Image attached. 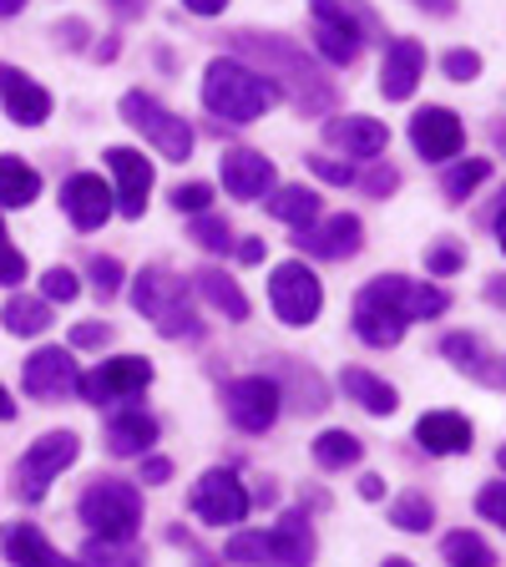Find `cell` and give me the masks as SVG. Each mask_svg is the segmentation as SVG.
<instances>
[{
    "instance_id": "cell-1",
    "label": "cell",
    "mask_w": 506,
    "mask_h": 567,
    "mask_svg": "<svg viewBox=\"0 0 506 567\" xmlns=\"http://www.w3.org/2000/svg\"><path fill=\"white\" fill-rule=\"evenodd\" d=\"M234 51L248 61H259V71L279 86V96L304 112V117H319L334 106V86L330 76L304 56V47H295L289 35H273V31H238L234 35Z\"/></svg>"
},
{
    "instance_id": "cell-2",
    "label": "cell",
    "mask_w": 506,
    "mask_h": 567,
    "mask_svg": "<svg viewBox=\"0 0 506 567\" xmlns=\"http://www.w3.org/2000/svg\"><path fill=\"white\" fill-rule=\"evenodd\" d=\"M273 102H279V86H273L259 66H248V61L218 56L203 71V106H208L213 117L248 127V122H259Z\"/></svg>"
},
{
    "instance_id": "cell-3",
    "label": "cell",
    "mask_w": 506,
    "mask_h": 567,
    "mask_svg": "<svg viewBox=\"0 0 506 567\" xmlns=\"http://www.w3.org/2000/svg\"><path fill=\"white\" fill-rule=\"evenodd\" d=\"M132 309H137L142 319H153V330L163 334V340H198L203 334V319H198V309H193L188 284L177 279L173 269H163V264H147V269L132 279Z\"/></svg>"
},
{
    "instance_id": "cell-4",
    "label": "cell",
    "mask_w": 506,
    "mask_h": 567,
    "mask_svg": "<svg viewBox=\"0 0 506 567\" xmlns=\"http://www.w3.org/2000/svg\"><path fill=\"white\" fill-rule=\"evenodd\" d=\"M76 517L96 532V537H137L142 532V492L122 476H96L76 502Z\"/></svg>"
},
{
    "instance_id": "cell-5",
    "label": "cell",
    "mask_w": 506,
    "mask_h": 567,
    "mask_svg": "<svg viewBox=\"0 0 506 567\" xmlns=\"http://www.w3.org/2000/svg\"><path fill=\"white\" fill-rule=\"evenodd\" d=\"M122 122H127V127H137L142 137H147L157 153L167 157V163H188V157H193V127H188V117H177L173 106H163L157 96L127 92V96H122Z\"/></svg>"
},
{
    "instance_id": "cell-6",
    "label": "cell",
    "mask_w": 506,
    "mask_h": 567,
    "mask_svg": "<svg viewBox=\"0 0 506 567\" xmlns=\"http://www.w3.org/2000/svg\"><path fill=\"white\" fill-rule=\"evenodd\" d=\"M76 456H82V441H76V431H47V436L31 441V446H25V456L16 461L11 492L21 496V502H41V496L51 492V482H56V476L66 472Z\"/></svg>"
},
{
    "instance_id": "cell-7",
    "label": "cell",
    "mask_w": 506,
    "mask_h": 567,
    "mask_svg": "<svg viewBox=\"0 0 506 567\" xmlns=\"http://www.w3.org/2000/svg\"><path fill=\"white\" fill-rule=\"evenodd\" d=\"M269 305H273V315H279L289 330L314 324L319 309H324V289H319L314 269H309V264H299V259L279 264V269H273V279H269Z\"/></svg>"
},
{
    "instance_id": "cell-8",
    "label": "cell",
    "mask_w": 506,
    "mask_h": 567,
    "mask_svg": "<svg viewBox=\"0 0 506 567\" xmlns=\"http://www.w3.org/2000/svg\"><path fill=\"white\" fill-rule=\"evenodd\" d=\"M279 405H283V390H279V380H269V375H238V380H228V390H224V411L244 436H264V431L279 421Z\"/></svg>"
},
{
    "instance_id": "cell-9",
    "label": "cell",
    "mask_w": 506,
    "mask_h": 567,
    "mask_svg": "<svg viewBox=\"0 0 506 567\" xmlns=\"http://www.w3.org/2000/svg\"><path fill=\"white\" fill-rule=\"evenodd\" d=\"M309 11H314V47H319V56L330 61V66H350V61L360 56V47L370 41L365 25H360V16H354V6H350V0H314Z\"/></svg>"
},
{
    "instance_id": "cell-10",
    "label": "cell",
    "mask_w": 506,
    "mask_h": 567,
    "mask_svg": "<svg viewBox=\"0 0 506 567\" xmlns=\"http://www.w3.org/2000/svg\"><path fill=\"white\" fill-rule=\"evenodd\" d=\"M147 385H153V360L117 354V360H102L92 375L76 380V395L92 405H112V401H137Z\"/></svg>"
},
{
    "instance_id": "cell-11",
    "label": "cell",
    "mask_w": 506,
    "mask_h": 567,
    "mask_svg": "<svg viewBox=\"0 0 506 567\" xmlns=\"http://www.w3.org/2000/svg\"><path fill=\"white\" fill-rule=\"evenodd\" d=\"M360 295L385 305V309H395L405 324H411V319H436L451 309L446 289H436V284H425V279H405V274H380V279H370Z\"/></svg>"
},
{
    "instance_id": "cell-12",
    "label": "cell",
    "mask_w": 506,
    "mask_h": 567,
    "mask_svg": "<svg viewBox=\"0 0 506 567\" xmlns=\"http://www.w3.org/2000/svg\"><path fill=\"white\" fill-rule=\"evenodd\" d=\"M248 507H254L248 486L234 472H224V466L203 472L198 486H193V517L208 522V527H238L248 517Z\"/></svg>"
},
{
    "instance_id": "cell-13",
    "label": "cell",
    "mask_w": 506,
    "mask_h": 567,
    "mask_svg": "<svg viewBox=\"0 0 506 567\" xmlns=\"http://www.w3.org/2000/svg\"><path fill=\"white\" fill-rule=\"evenodd\" d=\"M76 380H82V370H76L71 350H61V344L35 350L31 360H25V370H21V385H25L31 401H61V395L76 390Z\"/></svg>"
},
{
    "instance_id": "cell-14",
    "label": "cell",
    "mask_w": 506,
    "mask_h": 567,
    "mask_svg": "<svg viewBox=\"0 0 506 567\" xmlns=\"http://www.w3.org/2000/svg\"><path fill=\"white\" fill-rule=\"evenodd\" d=\"M411 147L425 157V163H446L466 147V127L451 106H421L411 117Z\"/></svg>"
},
{
    "instance_id": "cell-15",
    "label": "cell",
    "mask_w": 506,
    "mask_h": 567,
    "mask_svg": "<svg viewBox=\"0 0 506 567\" xmlns=\"http://www.w3.org/2000/svg\"><path fill=\"white\" fill-rule=\"evenodd\" d=\"M304 254H314V259H330V264H340V259H354L360 248H365V224L354 218V213H334V218H324V224H309V228H299V238H295Z\"/></svg>"
},
{
    "instance_id": "cell-16",
    "label": "cell",
    "mask_w": 506,
    "mask_h": 567,
    "mask_svg": "<svg viewBox=\"0 0 506 567\" xmlns=\"http://www.w3.org/2000/svg\"><path fill=\"white\" fill-rule=\"evenodd\" d=\"M61 208H66L71 228H82V234H96V228L112 218L117 198H112V188H106L96 173H71L66 183H61Z\"/></svg>"
},
{
    "instance_id": "cell-17",
    "label": "cell",
    "mask_w": 506,
    "mask_h": 567,
    "mask_svg": "<svg viewBox=\"0 0 506 567\" xmlns=\"http://www.w3.org/2000/svg\"><path fill=\"white\" fill-rule=\"evenodd\" d=\"M106 167L117 177V213L122 218H142L147 213V193H153V163L137 147H106Z\"/></svg>"
},
{
    "instance_id": "cell-18",
    "label": "cell",
    "mask_w": 506,
    "mask_h": 567,
    "mask_svg": "<svg viewBox=\"0 0 506 567\" xmlns=\"http://www.w3.org/2000/svg\"><path fill=\"white\" fill-rule=\"evenodd\" d=\"M218 167H224V188L228 198L238 203H259L273 193V183H279V173H273V163L264 153H254V147H234V153L218 157Z\"/></svg>"
},
{
    "instance_id": "cell-19",
    "label": "cell",
    "mask_w": 506,
    "mask_h": 567,
    "mask_svg": "<svg viewBox=\"0 0 506 567\" xmlns=\"http://www.w3.org/2000/svg\"><path fill=\"white\" fill-rule=\"evenodd\" d=\"M421 76H425V47L411 41V35H395L385 47V61H380V92H385V102H411Z\"/></svg>"
},
{
    "instance_id": "cell-20",
    "label": "cell",
    "mask_w": 506,
    "mask_h": 567,
    "mask_svg": "<svg viewBox=\"0 0 506 567\" xmlns=\"http://www.w3.org/2000/svg\"><path fill=\"white\" fill-rule=\"evenodd\" d=\"M0 106L16 127H41L51 117V92L41 82H31L25 71L0 66Z\"/></svg>"
},
{
    "instance_id": "cell-21",
    "label": "cell",
    "mask_w": 506,
    "mask_h": 567,
    "mask_svg": "<svg viewBox=\"0 0 506 567\" xmlns=\"http://www.w3.org/2000/svg\"><path fill=\"white\" fill-rule=\"evenodd\" d=\"M324 142L340 147L344 157H380L390 147V127L380 117H330L324 122Z\"/></svg>"
},
{
    "instance_id": "cell-22",
    "label": "cell",
    "mask_w": 506,
    "mask_h": 567,
    "mask_svg": "<svg viewBox=\"0 0 506 567\" xmlns=\"http://www.w3.org/2000/svg\"><path fill=\"white\" fill-rule=\"evenodd\" d=\"M415 441L431 456H466L472 451V421L456 411H425L415 421Z\"/></svg>"
},
{
    "instance_id": "cell-23",
    "label": "cell",
    "mask_w": 506,
    "mask_h": 567,
    "mask_svg": "<svg viewBox=\"0 0 506 567\" xmlns=\"http://www.w3.org/2000/svg\"><path fill=\"white\" fill-rule=\"evenodd\" d=\"M264 537H269V563L273 567H304L309 557H314V527H309L304 512L279 517Z\"/></svg>"
},
{
    "instance_id": "cell-24",
    "label": "cell",
    "mask_w": 506,
    "mask_h": 567,
    "mask_svg": "<svg viewBox=\"0 0 506 567\" xmlns=\"http://www.w3.org/2000/svg\"><path fill=\"white\" fill-rule=\"evenodd\" d=\"M354 334L370 344V350H395L405 340V319L395 309L375 305V299L354 295Z\"/></svg>"
},
{
    "instance_id": "cell-25",
    "label": "cell",
    "mask_w": 506,
    "mask_h": 567,
    "mask_svg": "<svg viewBox=\"0 0 506 567\" xmlns=\"http://www.w3.org/2000/svg\"><path fill=\"white\" fill-rule=\"evenodd\" d=\"M157 441V421L147 411H117L112 421H106V451L112 456H142V451H153Z\"/></svg>"
},
{
    "instance_id": "cell-26",
    "label": "cell",
    "mask_w": 506,
    "mask_h": 567,
    "mask_svg": "<svg viewBox=\"0 0 506 567\" xmlns=\"http://www.w3.org/2000/svg\"><path fill=\"white\" fill-rule=\"evenodd\" d=\"M340 390L350 395L354 405H360V411H370V415H395V411H401V395H395V385H385V380L370 375V370H344Z\"/></svg>"
},
{
    "instance_id": "cell-27",
    "label": "cell",
    "mask_w": 506,
    "mask_h": 567,
    "mask_svg": "<svg viewBox=\"0 0 506 567\" xmlns=\"http://www.w3.org/2000/svg\"><path fill=\"white\" fill-rule=\"evenodd\" d=\"M0 553L11 557V563H25V567H61V553L47 543V532L31 527V522L6 532V537H0Z\"/></svg>"
},
{
    "instance_id": "cell-28",
    "label": "cell",
    "mask_w": 506,
    "mask_h": 567,
    "mask_svg": "<svg viewBox=\"0 0 506 567\" xmlns=\"http://www.w3.org/2000/svg\"><path fill=\"white\" fill-rule=\"evenodd\" d=\"M269 213L273 218H279V224H289L299 234V228H309L319 218V193L314 188H304V183H289V188H279V183H273V193L269 198Z\"/></svg>"
},
{
    "instance_id": "cell-29",
    "label": "cell",
    "mask_w": 506,
    "mask_h": 567,
    "mask_svg": "<svg viewBox=\"0 0 506 567\" xmlns=\"http://www.w3.org/2000/svg\"><path fill=\"white\" fill-rule=\"evenodd\" d=\"M41 198V173L21 157L0 153V208H31Z\"/></svg>"
},
{
    "instance_id": "cell-30",
    "label": "cell",
    "mask_w": 506,
    "mask_h": 567,
    "mask_svg": "<svg viewBox=\"0 0 506 567\" xmlns=\"http://www.w3.org/2000/svg\"><path fill=\"white\" fill-rule=\"evenodd\" d=\"M193 284H198V295L208 299V305L218 309L224 319H234V324H244V319H248V299H244V289H238V284L228 279L224 269H198V274H193Z\"/></svg>"
},
{
    "instance_id": "cell-31",
    "label": "cell",
    "mask_w": 506,
    "mask_h": 567,
    "mask_svg": "<svg viewBox=\"0 0 506 567\" xmlns=\"http://www.w3.org/2000/svg\"><path fill=\"white\" fill-rule=\"evenodd\" d=\"M441 354H446L451 365L461 370V375H472V380H496V354L482 344V334H446L441 340Z\"/></svg>"
},
{
    "instance_id": "cell-32",
    "label": "cell",
    "mask_w": 506,
    "mask_h": 567,
    "mask_svg": "<svg viewBox=\"0 0 506 567\" xmlns=\"http://www.w3.org/2000/svg\"><path fill=\"white\" fill-rule=\"evenodd\" d=\"M0 324H6V334H21V340H31V334H47L51 330V299H11V305L0 309Z\"/></svg>"
},
{
    "instance_id": "cell-33",
    "label": "cell",
    "mask_w": 506,
    "mask_h": 567,
    "mask_svg": "<svg viewBox=\"0 0 506 567\" xmlns=\"http://www.w3.org/2000/svg\"><path fill=\"white\" fill-rule=\"evenodd\" d=\"M360 456H365V441L354 436V431H324V436H314V461L324 472L360 466Z\"/></svg>"
},
{
    "instance_id": "cell-34",
    "label": "cell",
    "mask_w": 506,
    "mask_h": 567,
    "mask_svg": "<svg viewBox=\"0 0 506 567\" xmlns=\"http://www.w3.org/2000/svg\"><path fill=\"white\" fill-rule=\"evenodd\" d=\"M441 557L461 567H496V553L482 532H451V537H441Z\"/></svg>"
},
{
    "instance_id": "cell-35",
    "label": "cell",
    "mask_w": 506,
    "mask_h": 567,
    "mask_svg": "<svg viewBox=\"0 0 506 567\" xmlns=\"http://www.w3.org/2000/svg\"><path fill=\"white\" fill-rule=\"evenodd\" d=\"M486 177H492V163H486V157H466V163L446 167V177H441V193H446V203H466L486 183Z\"/></svg>"
},
{
    "instance_id": "cell-36",
    "label": "cell",
    "mask_w": 506,
    "mask_h": 567,
    "mask_svg": "<svg viewBox=\"0 0 506 567\" xmlns=\"http://www.w3.org/2000/svg\"><path fill=\"white\" fill-rule=\"evenodd\" d=\"M431 522H436V507H431V496L425 492H405L390 502V527L401 532H431Z\"/></svg>"
},
{
    "instance_id": "cell-37",
    "label": "cell",
    "mask_w": 506,
    "mask_h": 567,
    "mask_svg": "<svg viewBox=\"0 0 506 567\" xmlns=\"http://www.w3.org/2000/svg\"><path fill=\"white\" fill-rule=\"evenodd\" d=\"M188 238L198 248H208V254H228V248H234V228L224 224V218H218V213H193V228H188Z\"/></svg>"
},
{
    "instance_id": "cell-38",
    "label": "cell",
    "mask_w": 506,
    "mask_h": 567,
    "mask_svg": "<svg viewBox=\"0 0 506 567\" xmlns=\"http://www.w3.org/2000/svg\"><path fill=\"white\" fill-rule=\"evenodd\" d=\"M82 563H137V537H92L82 547Z\"/></svg>"
},
{
    "instance_id": "cell-39",
    "label": "cell",
    "mask_w": 506,
    "mask_h": 567,
    "mask_svg": "<svg viewBox=\"0 0 506 567\" xmlns=\"http://www.w3.org/2000/svg\"><path fill=\"white\" fill-rule=\"evenodd\" d=\"M461 264H466V248H461L456 238H436V244L425 248V269L436 274V279H446V274H456Z\"/></svg>"
},
{
    "instance_id": "cell-40",
    "label": "cell",
    "mask_w": 506,
    "mask_h": 567,
    "mask_svg": "<svg viewBox=\"0 0 506 567\" xmlns=\"http://www.w3.org/2000/svg\"><path fill=\"white\" fill-rule=\"evenodd\" d=\"M41 295H47L51 305H71V299L82 295V284H76V274H71V269H61V264H56V269L41 274Z\"/></svg>"
},
{
    "instance_id": "cell-41",
    "label": "cell",
    "mask_w": 506,
    "mask_h": 567,
    "mask_svg": "<svg viewBox=\"0 0 506 567\" xmlns=\"http://www.w3.org/2000/svg\"><path fill=\"white\" fill-rule=\"evenodd\" d=\"M21 279H25V254L11 244V234H6V218H0V284H6V289H16Z\"/></svg>"
},
{
    "instance_id": "cell-42",
    "label": "cell",
    "mask_w": 506,
    "mask_h": 567,
    "mask_svg": "<svg viewBox=\"0 0 506 567\" xmlns=\"http://www.w3.org/2000/svg\"><path fill=\"white\" fill-rule=\"evenodd\" d=\"M441 71H446V82H476V76H482V56L466 51V47H456V51L441 56Z\"/></svg>"
},
{
    "instance_id": "cell-43",
    "label": "cell",
    "mask_w": 506,
    "mask_h": 567,
    "mask_svg": "<svg viewBox=\"0 0 506 567\" xmlns=\"http://www.w3.org/2000/svg\"><path fill=\"white\" fill-rule=\"evenodd\" d=\"M92 284H96V295L102 299H112L122 289V264L112 259V254H96L92 259Z\"/></svg>"
},
{
    "instance_id": "cell-44",
    "label": "cell",
    "mask_w": 506,
    "mask_h": 567,
    "mask_svg": "<svg viewBox=\"0 0 506 567\" xmlns=\"http://www.w3.org/2000/svg\"><path fill=\"white\" fill-rule=\"evenodd\" d=\"M476 512H482L486 522H496V527L506 532V482H492L476 492Z\"/></svg>"
},
{
    "instance_id": "cell-45",
    "label": "cell",
    "mask_w": 506,
    "mask_h": 567,
    "mask_svg": "<svg viewBox=\"0 0 506 567\" xmlns=\"http://www.w3.org/2000/svg\"><path fill=\"white\" fill-rule=\"evenodd\" d=\"M208 203H213L208 183H177V188H173V208L177 213H203Z\"/></svg>"
},
{
    "instance_id": "cell-46",
    "label": "cell",
    "mask_w": 506,
    "mask_h": 567,
    "mask_svg": "<svg viewBox=\"0 0 506 567\" xmlns=\"http://www.w3.org/2000/svg\"><path fill=\"white\" fill-rule=\"evenodd\" d=\"M360 183H365V193H370V198H390V193L401 188V173H395V167H390V163H380V167H370V173L360 177Z\"/></svg>"
},
{
    "instance_id": "cell-47",
    "label": "cell",
    "mask_w": 506,
    "mask_h": 567,
    "mask_svg": "<svg viewBox=\"0 0 506 567\" xmlns=\"http://www.w3.org/2000/svg\"><path fill=\"white\" fill-rule=\"evenodd\" d=\"M96 344H112V324H76L71 330V350H96Z\"/></svg>"
},
{
    "instance_id": "cell-48",
    "label": "cell",
    "mask_w": 506,
    "mask_h": 567,
    "mask_svg": "<svg viewBox=\"0 0 506 567\" xmlns=\"http://www.w3.org/2000/svg\"><path fill=\"white\" fill-rule=\"evenodd\" d=\"M309 167H314L319 177H324V183H354V167L350 163H334V157H309Z\"/></svg>"
},
{
    "instance_id": "cell-49",
    "label": "cell",
    "mask_w": 506,
    "mask_h": 567,
    "mask_svg": "<svg viewBox=\"0 0 506 567\" xmlns=\"http://www.w3.org/2000/svg\"><path fill=\"white\" fill-rule=\"evenodd\" d=\"M167 476H173V461H167V456H147V461H142V482H147V486H163Z\"/></svg>"
},
{
    "instance_id": "cell-50",
    "label": "cell",
    "mask_w": 506,
    "mask_h": 567,
    "mask_svg": "<svg viewBox=\"0 0 506 567\" xmlns=\"http://www.w3.org/2000/svg\"><path fill=\"white\" fill-rule=\"evenodd\" d=\"M238 264H264V238H244L238 244Z\"/></svg>"
},
{
    "instance_id": "cell-51",
    "label": "cell",
    "mask_w": 506,
    "mask_h": 567,
    "mask_svg": "<svg viewBox=\"0 0 506 567\" xmlns=\"http://www.w3.org/2000/svg\"><path fill=\"white\" fill-rule=\"evenodd\" d=\"M360 496H365V502H380V496H385V476H360Z\"/></svg>"
},
{
    "instance_id": "cell-52",
    "label": "cell",
    "mask_w": 506,
    "mask_h": 567,
    "mask_svg": "<svg viewBox=\"0 0 506 567\" xmlns=\"http://www.w3.org/2000/svg\"><path fill=\"white\" fill-rule=\"evenodd\" d=\"M415 11H431V16H456V0H411Z\"/></svg>"
},
{
    "instance_id": "cell-53",
    "label": "cell",
    "mask_w": 506,
    "mask_h": 567,
    "mask_svg": "<svg viewBox=\"0 0 506 567\" xmlns=\"http://www.w3.org/2000/svg\"><path fill=\"white\" fill-rule=\"evenodd\" d=\"M183 6H188L193 16H224L228 0H183Z\"/></svg>"
},
{
    "instance_id": "cell-54",
    "label": "cell",
    "mask_w": 506,
    "mask_h": 567,
    "mask_svg": "<svg viewBox=\"0 0 506 567\" xmlns=\"http://www.w3.org/2000/svg\"><path fill=\"white\" fill-rule=\"evenodd\" d=\"M66 41H71V47H82V41H86V25L82 21H66Z\"/></svg>"
},
{
    "instance_id": "cell-55",
    "label": "cell",
    "mask_w": 506,
    "mask_h": 567,
    "mask_svg": "<svg viewBox=\"0 0 506 567\" xmlns=\"http://www.w3.org/2000/svg\"><path fill=\"white\" fill-rule=\"evenodd\" d=\"M11 415H16V401H11V390L0 385V421H11Z\"/></svg>"
},
{
    "instance_id": "cell-56",
    "label": "cell",
    "mask_w": 506,
    "mask_h": 567,
    "mask_svg": "<svg viewBox=\"0 0 506 567\" xmlns=\"http://www.w3.org/2000/svg\"><path fill=\"white\" fill-rule=\"evenodd\" d=\"M25 11V0H0V16H21Z\"/></svg>"
},
{
    "instance_id": "cell-57",
    "label": "cell",
    "mask_w": 506,
    "mask_h": 567,
    "mask_svg": "<svg viewBox=\"0 0 506 567\" xmlns=\"http://www.w3.org/2000/svg\"><path fill=\"white\" fill-rule=\"evenodd\" d=\"M496 244H502V254H506V213L496 218Z\"/></svg>"
},
{
    "instance_id": "cell-58",
    "label": "cell",
    "mask_w": 506,
    "mask_h": 567,
    "mask_svg": "<svg viewBox=\"0 0 506 567\" xmlns=\"http://www.w3.org/2000/svg\"><path fill=\"white\" fill-rule=\"evenodd\" d=\"M492 299H496V305H506V289H502V284H492Z\"/></svg>"
},
{
    "instance_id": "cell-59",
    "label": "cell",
    "mask_w": 506,
    "mask_h": 567,
    "mask_svg": "<svg viewBox=\"0 0 506 567\" xmlns=\"http://www.w3.org/2000/svg\"><path fill=\"white\" fill-rule=\"evenodd\" d=\"M496 466H502V472H506V446H502V451H496Z\"/></svg>"
}]
</instances>
